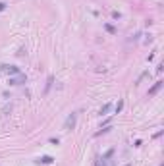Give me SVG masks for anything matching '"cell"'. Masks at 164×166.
<instances>
[{
  "instance_id": "cell-4",
  "label": "cell",
  "mask_w": 164,
  "mask_h": 166,
  "mask_svg": "<svg viewBox=\"0 0 164 166\" xmlns=\"http://www.w3.org/2000/svg\"><path fill=\"white\" fill-rule=\"evenodd\" d=\"M2 70L8 73H19V68H16V66H2Z\"/></svg>"
},
{
  "instance_id": "cell-1",
  "label": "cell",
  "mask_w": 164,
  "mask_h": 166,
  "mask_svg": "<svg viewBox=\"0 0 164 166\" xmlns=\"http://www.w3.org/2000/svg\"><path fill=\"white\" fill-rule=\"evenodd\" d=\"M76 120H77V114H76V112H71V114L66 118V122H64V129H66V131L73 129V126H76Z\"/></svg>"
},
{
  "instance_id": "cell-7",
  "label": "cell",
  "mask_w": 164,
  "mask_h": 166,
  "mask_svg": "<svg viewBox=\"0 0 164 166\" xmlns=\"http://www.w3.org/2000/svg\"><path fill=\"white\" fill-rule=\"evenodd\" d=\"M122 108H124V101H120L118 104H116V114H118V112H120Z\"/></svg>"
},
{
  "instance_id": "cell-5",
  "label": "cell",
  "mask_w": 164,
  "mask_h": 166,
  "mask_svg": "<svg viewBox=\"0 0 164 166\" xmlns=\"http://www.w3.org/2000/svg\"><path fill=\"white\" fill-rule=\"evenodd\" d=\"M160 87H162V81H157V83H154V87H152V89H149V95H154Z\"/></svg>"
},
{
  "instance_id": "cell-8",
  "label": "cell",
  "mask_w": 164,
  "mask_h": 166,
  "mask_svg": "<svg viewBox=\"0 0 164 166\" xmlns=\"http://www.w3.org/2000/svg\"><path fill=\"white\" fill-rule=\"evenodd\" d=\"M2 10H6V2H0V12Z\"/></svg>"
},
{
  "instance_id": "cell-9",
  "label": "cell",
  "mask_w": 164,
  "mask_h": 166,
  "mask_svg": "<svg viewBox=\"0 0 164 166\" xmlns=\"http://www.w3.org/2000/svg\"><path fill=\"white\" fill-rule=\"evenodd\" d=\"M126 166H131V164H126Z\"/></svg>"
},
{
  "instance_id": "cell-6",
  "label": "cell",
  "mask_w": 164,
  "mask_h": 166,
  "mask_svg": "<svg viewBox=\"0 0 164 166\" xmlns=\"http://www.w3.org/2000/svg\"><path fill=\"white\" fill-rule=\"evenodd\" d=\"M112 108V104H110V102H108V104H104V106H102L101 108V116H106L108 114V110Z\"/></svg>"
},
{
  "instance_id": "cell-3",
  "label": "cell",
  "mask_w": 164,
  "mask_h": 166,
  "mask_svg": "<svg viewBox=\"0 0 164 166\" xmlns=\"http://www.w3.org/2000/svg\"><path fill=\"white\" fill-rule=\"evenodd\" d=\"M37 164H52L54 160H52V156H48V154H44V156H39L37 160H35Z\"/></svg>"
},
{
  "instance_id": "cell-2",
  "label": "cell",
  "mask_w": 164,
  "mask_h": 166,
  "mask_svg": "<svg viewBox=\"0 0 164 166\" xmlns=\"http://www.w3.org/2000/svg\"><path fill=\"white\" fill-rule=\"evenodd\" d=\"M27 77L23 73H18L16 77H10V85H21V83H25Z\"/></svg>"
}]
</instances>
